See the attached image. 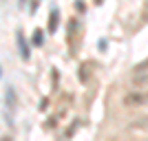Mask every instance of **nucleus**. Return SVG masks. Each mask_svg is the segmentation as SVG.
Segmentation results:
<instances>
[{
    "label": "nucleus",
    "instance_id": "nucleus-1",
    "mask_svg": "<svg viewBox=\"0 0 148 141\" xmlns=\"http://www.w3.org/2000/svg\"><path fill=\"white\" fill-rule=\"evenodd\" d=\"M146 101H148V95H142V93H130V95L124 97V106H128V108H133V106H144Z\"/></svg>",
    "mask_w": 148,
    "mask_h": 141
},
{
    "label": "nucleus",
    "instance_id": "nucleus-2",
    "mask_svg": "<svg viewBox=\"0 0 148 141\" xmlns=\"http://www.w3.org/2000/svg\"><path fill=\"white\" fill-rule=\"evenodd\" d=\"M56 25H58V13L53 11V13H51V27H49V29L53 31V29H56Z\"/></svg>",
    "mask_w": 148,
    "mask_h": 141
},
{
    "label": "nucleus",
    "instance_id": "nucleus-5",
    "mask_svg": "<svg viewBox=\"0 0 148 141\" xmlns=\"http://www.w3.org/2000/svg\"><path fill=\"white\" fill-rule=\"evenodd\" d=\"M146 141H148V139H146Z\"/></svg>",
    "mask_w": 148,
    "mask_h": 141
},
{
    "label": "nucleus",
    "instance_id": "nucleus-3",
    "mask_svg": "<svg viewBox=\"0 0 148 141\" xmlns=\"http://www.w3.org/2000/svg\"><path fill=\"white\" fill-rule=\"evenodd\" d=\"M146 68H148V57L142 62V64H139V66H137V71H146Z\"/></svg>",
    "mask_w": 148,
    "mask_h": 141
},
{
    "label": "nucleus",
    "instance_id": "nucleus-4",
    "mask_svg": "<svg viewBox=\"0 0 148 141\" xmlns=\"http://www.w3.org/2000/svg\"><path fill=\"white\" fill-rule=\"evenodd\" d=\"M20 5H25V0H20Z\"/></svg>",
    "mask_w": 148,
    "mask_h": 141
}]
</instances>
